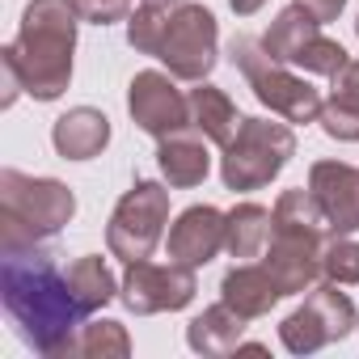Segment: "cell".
<instances>
[{"mask_svg": "<svg viewBox=\"0 0 359 359\" xmlns=\"http://www.w3.org/2000/svg\"><path fill=\"white\" fill-rule=\"evenodd\" d=\"M309 191L325 212V224L334 233H355L359 229V169L338 165V161H321L313 165Z\"/></svg>", "mask_w": 359, "mask_h": 359, "instance_id": "13", "label": "cell"}, {"mask_svg": "<svg viewBox=\"0 0 359 359\" xmlns=\"http://www.w3.org/2000/svg\"><path fill=\"white\" fill-rule=\"evenodd\" d=\"M321 224H325V212L313 199V191H287L279 199L275 220H271V241H266V262L262 266L279 279L283 296L300 292L321 271V258H325Z\"/></svg>", "mask_w": 359, "mask_h": 359, "instance_id": "3", "label": "cell"}, {"mask_svg": "<svg viewBox=\"0 0 359 359\" xmlns=\"http://www.w3.org/2000/svg\"><path fill=\"white\" fill-rule=\"evenodd\" d=\"M296 152V140L283 123H266V118H241L237 135L229 140V156H224V182L233 191H258L287 165V156Z\"/></svg>", "mask_w": 359, "mask_h": 359, "instance_id": "6", "label": "cell"}, {"mask_svg": "<svg viewBox=\"0 0 359 359\" xmlns=\"http://www.w3.org/2000/svg\"><path fill=\"white\" fill-rule=\"evenodd\" d=\"M76 18H81V5H72V0H34L26 9L18 43L5 47L13 55V64L22 68L26 93H34L39 102H51L68 89Z\"/></svg>", "mask_w": 359, "mask_h": 359, "instance_id": "2", "label": "cell"}, {"mask_svg": "<svg viewBox=\"0 0 359 359\" xmlns=\"http://www.w3.org/2000/svg\"><path fill=\"white\" fill-rule=\"evenodd\" d=\"M321 127L334 140H359V60L334 76V97L321 106Z\"/></svg>", "mask_w": 359, "mask_h": 359, "instance_id": "17", "label": "cell"}, {"mask_svg": "<svg viewBox=\"0 0 359 359\" xmlns=\"http://www.w3.org/2000/svg\"><path fill=\"white\" fill-rule=\"evenodd\" d=\"M0 296L13 313L22 338L43 355H72V334L81 330V300L72 296L68 271H60L47 254L5 250L0 262Z\"/></svg>", "mask_w": 359, "mask_h": 359, "instance_id": "1", "label": "cell"}, {"mask_svg": "<svg viewBox=\"0 0 359 359\" xmlns=\"http://www.w3.org/2000/svg\"><path fill=\"white\" fill-rule=\"evenodd\" d=\"M351 325H355V304L338 287H313L304 309H296L283 321V346L292 355H309V351H321L325 342L342 338Z\"/></svg>", "mask_w": 359, "mask_h": 359, "instance_id": "9", "label": "cell"}, {"mask_svg": "<svg viewBox=\"0 0 359 359\" xmlns=\"http://www.w3.org/2000/svg\"><path fill=\"white\" fill-rule=\"evenodd\" d=\"M144 5H152V9H169V5H182V0H144Z\"/></svg>", "mask_w": 359, "mask_h": 359, "instance_id": "28", "label": "cell"}, {"mask_svg": "<svg viewBox=\"0 0 359 359\" xmlns=\"http://www.w3.org/2000/svg\"><path fill=\"white\" fill-rule=\"evenodd\" d=\"M321 271L338 283H359V245L355 241H330L325 258H321Z\"/></svg>", "mask_w": 359, "mask_h": 359, "instance_id": "24", "label": "cell"}, {"mask_svg": "<svg viewBox=\"0 0 359 359\" xmlns=\"http://www.w3.org/2000/svg\"><path fill=\"white\" fill-rule=\"evenodd\" d=\"M233 9L237 13H254V9H262V0H233Z\"/></svg>", "mask_w": 359, "mask_h": 359, "instance_id": "27", "label": "cell"}, {"mask_svg": "<svg viewBox=\"0 0 359 359\" xmlns=\"http://www.w3.org/2000/svg\"><path fill=\"white\" fill-rule=\"evenodd\" d=\"M131 342H127V330L118 321H97V325H85L81 338H76V351L72 355H127Z\"/></svg>", "mask_w": 359, "mask_h": 359, "instance_id": "23", "label": "cell"}, {"mask_svg": "<svg viewBox=\"0 0 359 359\" xmlns=\"http://www.w3.org/2000/svg\"><path fill=\"white\" fill-rule=\"evenodd\" d=\"M191 118H195V127H199L208 140H216V144H224V148H229V140H233L237 127H241L237 106H233L216 85H203V89L191 93Z\"/></svg>", "mask_w": 359, "mask_h": 359, "instance_id": "19", "label": "cell"}, {"mask_svg": "<svg viewBox=\"0 0 359 359\" xmlns=\"http://www.w3.org/2000/svg\"><path fill=\"white\" fill-rule=\"evenodd\" d=\"M191 300H195V275H191V266H182V262L156 266L148 258H140V262L127 266L123 304L131 313H165V309H182Z\"/></svg>", "mask_w": 359, "mask_h": 359, "instance_id": "10", "label": "cell"}, {"mask_svg": "<svg viewBox=\"0 0 359 359\" xmlns=\"http://www.w3.org/2000/svg\"><path fill=\"white\" fill-rule=\"evenodd\" d=\"M224 245H229V216H220L216 208H191L169 229V258L191 271L212 262Z\"/></svg>", "mask_w": 359, "mask_h": 359, "instance_id": "12", "label": "cell"}, {"mask_svg": "<svg viewBox=\"0 0 359 359\" xmlns=\"http://www.w3.org/2000/svg\"><path fill=\"white\" fill-rule=\"evenodd\" d=\"M271 212L266 208H258V203H241L233 216H229V250L237 254V258H254V254H262L266 250V241H271Z\"/></svg>", "mask_w": 359, "mask_h": 359, "instance_id": "21", "label": "cell"}, {"mask_svg": "<svg viewBox=\"0 0 359 359\" xmlns=\"http://www.w3.org/2000/svg\"><path fill=\"white\" fill-rule=\"evenodd\" d=\"M321 39V22L304 9V5H292L275 18V26L266 30L262 47L279 60V64H300V55Z\"/></svg>", "mask_w": 359, "mask_h": 359, "instance_id": "15", "label": "cell"}, {"mask_svg": "<svg viewBox=\"0 0 359 359\" xmlns=\"http://www.w3.org/2000/svg\"><path fill=\"white\" fill-rule=\"evenodd\" d=\"M68 283H72V296L81 300L85 313H93V309H102L106 300H114V279H110L106 262L93 258V254H85V258H76V262L68 266Z\"/></svg>", "mask_w": 359, "mask_h": 359, "instance_id": "22", "label": "cell"}, {"mask_svg": "<svg viewBox=\"0 0 359 359\" xmlns=\"http://www.w3.org/2000/svg\"><path fill=\"white\" fill-rule=\"evenodd\" d=\"M76 212V199L68 187L51 177H22L18 169H5L0 177V233L5 250H22L26 241H43L60 233Z\"/></svg>", "mask_w": 359, "mask_h": 359, "instance_id": "4", "label": "cell"}, {"mask_svg": "<svg viewBox=\"0 0 359 359\" xmlns=\"http://www.w3.org/2000/svg\"><path fill=\"white\" fill-rule=\"evenodd\" d=\"M296 5H304V9H309V13H313L321 26H325V22H334V18L342 13V5H346V0H296Z\"/></svg>", "mask_w": 359, "mask_h": 359, "instance_id": "26", "label": "cell"}, {"mask_svg": "<svg viewBox=\"0 0 359 359\" xmlns=\"http://www.w3.org/2000/svg\"><path fill=\"white\" fill-rule=\"evenodd\" d=\"M220 292H224V304H229V309H237L245 321H250V317L271 313V304L283 296L279 279H275L266 266H237V271H229Z\"/></svg>", "mask_w": 359, "mask_h": 359, "instance_id": "14", "label": "cell"}, {"mask_svg": "<svg viewBox=\"0 0 359 359\" xmlns=\"http://www.w3.org/2000/svg\"><path fill=\"white\" fill-rule=\"evenodd\" d=\"M131 118L148 135L169 140L191 123V97H182L173 89V81L161 72H140L131 81Z\"/></svg>", "mask_w": 359, "mask_h": 359, "instance_id": "11", "label": "cell"}, {"mask_svg": "<svg viewBox=\"0 0 359 359\" xmlns=\"http://www.w3.org/2000/svg\"><path fill=\"white\" fill-rule=\"evenodd\" d=\"M106 140H110V123H106V114H97V110H89V106L68 110V114L55 123V148H60L68 161H89V156H97V152L106 148Z\"/></svg>", "mask_w": 359, "mask_h": 359, "instance_id": "16", "label": "cell"}, {"mask_svg": "<svg viewBox=\"0 0 359 359\" xmlns=\"http://www.w3.org/2000/svg\"><path fill=\"white\" fill-rule=\"evenodd\" d=\"M241 330H245V317L220 300L216 309H208L203 317L191 321L187 338H191V346L203 351V355H224V351H237V346H241Z\"/></svg>", "mask_w": 359, "mask_h": 359, "instance_id": "18", "label": "cell"}, {"mask_svg": "<svg viewBox=\"0 0 359 359\" xmlns=\"http://www.w3.org/2000/svg\"><path fill=\"white\" fill-rule=\"evenodd\" d=\"M161 169L173 187H195L208 177V148L195 140V135H169L161 144Z\"/></svg>", "mask_w": 359, "mask_h": 359, "instance_id": "20", "label": "cell"}, {"mask_svg": "<svg viewBox=\"0 0 359 359\" xmlns=\"http://www.w3.org/2000/svg\"><path fill=\"white\" fill-rule=\"evenodd\" d=\"M233 64L250 76L258 102H266L271 110H279L287 123H313V118H321V106H325L321 93H317L313 85H304L300 76L283 72L279 60H275L262 43H254V39H233Z\"/></svg>", "mask_w": 359, "mask_h": 359, "instance_id": "5", "label": "cell"}, {"mask_svg": "<svg viewBox=\"0 0 359 359\" xmlns=\"http://www.w3.org/2000/svg\"><path fill=\"white\" fill-rule=\"evenodd\" d=\"M169 216V195L156 187V182H135L123 203L114 208V220H110V250L127 262H140L156 250L161 241V224Z\"/></svg>", "mask_w": 359, "mask_h": 359, "instance_id": "8", "label": "cell"}, {"mask_svg": "<svg viewBox=\"0 0 359 359\" xmlns=\"http://www.w3.org/2000/svg\"><path fill=\"white\" fill-rule=\"evenodd\" d=\"M156 60H165L169 72L182 81H203L216 64V18L203 5H182L177 13H169Z\"/></svg>", "mask_w": 359, "mask_h": 359, "instance_id": "7", "label": "cell"}, {"mask_svg": "<svg viewBox=\"0 0 359 359\" xmlns=\"http://www.w3.org/2000/svg\"><path fill=\"white\" fill-rule=\"evenodd\" d=\"M76 5H81V18H89L97 26H110L131 13V0H76Z\"/></svg>", "mask_w": 359, "mask_h": 359, "instance_id": "25", "label": "cell"}]
</instances>
